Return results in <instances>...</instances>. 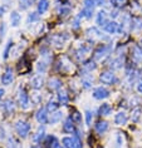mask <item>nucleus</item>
Here are the masks:
<instances>
[{
  "label": "nucleus",
  "instance_id": "obj_1",
  "mask_svg": "<svg viewBox=\"0 0 142 148\" xmlns=\"http://www.w3.org/2000/svg\"><path fill=\"white\" fill-rule=\"evenodd\" d=\"M14 128H15V132L18 133V136L21 137V138H25V137L29 134V132H30L32 125L27 121L19 119V121L15 122V124H14Z\"/></svg>",
  "mask_w": 142,
  "mask_h": 148
},
{
  "label": "nucleus",
  "instance_id": "obj_2",
  "mask_svg": "<svg viewBox=\"0 0 142 148\" xmlns=\"http://www.w3.org/2000/svg\"><path fill=\"white\" fill-rule=\"evenodd\" d=\"M99 80L102 82V84L112 86V84L117 83V77H116V74H114L113 72H110V70H107V72L101 73V75H99Z\"/></svg>",
  "mask_w": 142,
  "mask_h": 148
},
{
  "label": "nucleus",
  "instance_id": "obj_3",
  "mask_svg": "<svg viewBox=\"0 0 142 148\" xmlns=\"http://www.w3.org/2000/svg\"><path fill=\"white\" fill-rule=\"evenodd\" d=\"M18 103L23 109H28L30 107V98L24 89H19L18 92Z\"/></svg>",
  "mask_w": 142,
  "mask_h": 148
},
{
  "label": "nucleus",
  "instance_id": "obj_4",
  "mask_svg": "<svg viewBox=\"0 0 142 148\" xmlns=\"http://www.w3.org/2000/svg\"><path fill=\"white\" fill-rule=\"evenodd\" d=\"M93 98L94 99H98V101H102V99H106L110 97V90L107 89V88H104V87H97L93 89Z\"/></svg>",
  "mask_w": 142,
  "mask_h": 148
},
{
  "label": "nucleus",
  "instance_id": "obj_5",
  "mask_svg": "<svg viewBox=\"0 0 142 148\" xmlns=\"http://www.w3.org/2000/svg\"><path fill=\"white\" fill-rule=\"evenodd\" d=\"M111 51V47L110 45H104L102 44L98 49L94 51V60H102L103 58H106Z\"/></svg>",
  "mask_w": 142,
  "mask_h": 148
},
{
  "label": "nucleus",
  "instance_id": "obj_6",
  "mask_svg": "<svg viewBox=\"0 0 142 148\" xmlns=\"http://www.w3.org/2000/svg\"><path fill=\"white\" fill-rule=\"evenodd\" d=\"M47 112H48L47 108H39L38 110H37L35 118H37V121H38L40 124H47V123H49V118H48Z\"/></svg>",
  "mask_w": 142,
  "mask_h": 148
},
{
  "label": "nucleus",
  "instance_id": "obj_7",
  "mask_svg": "<svg viewBox=\"0 0 142 148\" xmlns=\"http://www.w3.org/2000/svg\"><path fill=\"white\" fill-rule=\"evenodd\" d=\"M13 80H14V74H13L12 68H6L5 72L1 75V83L4 86H10L13 83Z\"/></svg>",
  "mask_w": 142,
  "mask_h": 148
},
{
  "label": "nucleus",
  "instance_id": "obj_8",
  "mask_svg": "<svg viewBox=\"0 0 142 148\" xmlns=\"http://www.w3.org/2000/svg\"><path fill=\"white\" fill-rule=\"evenodd\" d=\"M3 110H4V113L6 116H10V114H13L15 112V104H14V102L12 99H6V101L3 103Z\"/></svg>",
  "mask_w": 142,
  "mask_h": 148
},
{
  "label": "nucleus",
  "instance_id": "obj_9",
  "mask_svg": "<svg viewBox=\"0 0 142 148\" xmlns=\"http://www.w3.org/2000/svg\"><path fill=\"white\" fill-rule=\"evenodd\" d=\"M44 134H45V127H44V124H42V125H39V127H38L35 134L33 136V142H34L35 144L39 143V142H42V139L44 138Z\"/></svg>",
  "mask_w": 142,
  "mask_h": 148
},
{
  "label": "nucleus",
  "instance_id": "obj_10",
  "mask_svg": "<svg viewBox=\"0 0 142 148\" xmlns=\"http://www.w3.org/2000/svg\"><path fill=\"white\" fill-rule=\"evenodd\" d=\"M103 30L108 33V34H116V33L119 32V28H118V24L116 21H108V23L103 27Z\"/></svg>",
  "mask_w": 142,
  "mask_h": 148
},
{
  "label": "nucleus",
  "instance_id": "obj_11",
  "mask_svg": "<svg viewBox=\"0 0 142 148\" xmlns=\"http://www.w3.org/2000/svg\"><path fill=\"white\" fill-rule=\"evenodd\" d=\"M96 23L98 27H104L108 20H107V13L104 12V10H101V12H98V14H97V18H96Z\"/></svg>",
  "mask_w": 142,
  "mask_h": 148
},
{
  "label": "nucleus",
  "instance_id": "obj_12",
  "mask_svg": "<svg viewBox=\"0 0 142 148\" xmlns=\"http://www.w3.org/2000/svg\"><path fill=\"white\" fill-rule=\"evenodd\" d=\"M48 9H49V0H39L37 4V12L42 15L48 12Z\"/></svg>",
  "mask_w": 142,
  "mask_h": 148
},
{
  "label": "nucleus",
  "instance_id": "obj_13",
  "mask_svg": "<svg viewBox=\"0 0 142 148\" xmlns=\"http://www.w3.org/2000/svg\"><path fill=\"white\" fill-rule=\"evenodd\" d=\"M32 87L34 88L35 90H39V89H42L43 86H44V78L42 75H35L34 78L32 79Z\"/></svg>",
  "mask_w": 142,
  "mask_h": 148
},
{
  "label": "nucleus",
  "instance_id": "obj_14",
  "mask_svg": "<svg viewBox=\"0 0 142 148\" xmlns=\"http://www.w3.org/2000/svg\"><path fill=\"white\" fill-rule=\"evenodd\" d=\"M128 121V117L125 112H118L117 114L114 116V123L117 125H125Z\"/></svg>",
  "mask_w": 142,
  "mask_h": 148
},
{
  "label": "nucleus",
  "instance_id": "obj_15",
  "mask_svg": "<svg viewBox=\"0 0 142 148\" xmlns=\"http://www.w3.org/2000/svg\"><path fill=\"white\" fill-rule=\"evenodd\" d=\"M98 113H99V116H103V117L110 116L112 113V106L110 103H103V104H101V107L98 108Z\"/></svg>",
  "mask_w": 142,
  "mask_h": 148
},
{
  "label": "nucleus",
  "instance_id": "obj_16",
  "mask_svg": "<svg viewBox=\"0 0 142 148\" xmlns=\"http://www.w3.org/2000/svg\"><path fill=\"white\" fill-rule=\"evenodd\" d=\"M62 144L64 148H77V143L74 137H64L62 139Z\"/></svg>",
  "mask_w": 142,
  "mask_h": 148
},
{
  "label": "nucleus",
  "instance_id": "obj_17",
  "mask_svg": "<svg viewBox=\"0 0 142 148\" xmlns=\"http://www.w3.org/2000/svg\"><path fill=\"white\" fill-rule=\"evenodd\" d=\"M74 122L72 121V118H67L63 123V132L64 133H73L74 132Z\"/></svg>",
  "mask_w": 142,
  "mask_h": 148
},
{
  "label": "nucleus",
  "instance_id": "obj_18",
  "mask_svg": "<svg viewBox=\"0 0 142 148\" xmlns=\"http://www.w3.org/2000/svg\"><path fill=\"white\" fill-rule=\"evenodd\" d=\"M108 122L106 121H99L98 123L96 124V132L98 133V134H103V133H106L108 131Z\"/></svg>",
  "mask_w": 142,
  "mask_h": 148
},
{
  "label": "nucleus",
  "instance_id": "obj_19",
  "mask_svg": "<svg viewBox=\"0 0 142 148\" xmlns=\"http://www.w3.org/2000/svg\"><path fill=\"white\" fill-rule=\"evenodd\" d=\"M20 21H21L20 14L18 12H12V14H10V23H12V27H14V28L19 27Z\"/></svg>",
  "mask_w": 142,
  "mask_h": 148
},
{
  "label": "nucleus",
  "instance_id": "obj_20",
  "mask_svg": "<svg viewBox=\"0 0 142 148\" xmlns=\"http://www.w3.org/2000/svg\"><path fill=\"white\" fill-rule=\"evenodd\" d=\"M48 87H49L50 90H59L62 88V82L61 79L58 78H52L49 82H48Z\"/></svg>",
  "mask_w": 142,
  "mask_h": 148
},
{
  "label": "nucleus",
  "instance_id": "obj_21",
  "mask_svg": "<svg viewBox=\"0 0 142 148\" xmlns=\"http://www.w3.org/2000/svg\"><path fill=\"white\" fill-rule=\"evenodd\" d=\"M58 101H59V103H61L62 106H67L68 104V102H69V97H68V93H67L65 90H61L59 89V92H58Z\"/></svg>",
  "mask_w": 142,
  "mask_h": 148
},
{
  "label": "nucleus",
  "instance_id": "obj_22",
  "mask_svg": "<svg viewBox=\"0 0 142 148\" xmlns=\"http://www.w3.org/2000/svg\"><path fill=\"white\" fill-rule=\"evenodd\" d=\"M63 118V113L57 110V112H53L52 113V116L49 117V123L50 124H57L58 122H61Z\"/></svg>",
  "mask_w": 142,
  "mask_h": 148
},
{
  "label": "nucleus",
  "instance_id": "obj_23",
  "mask_svg": "<svg viewBox=\"0 0 142 148\" xmlns=\"http://www.w3.org/2000/svg\"><path fill=\"white\" fill-rule=\"evenodd\" d=\"M142 116V110L140 107H136V108H133L132 109V112H131V119H132V122H138L140 121V118Z\"/></svg>",
  "mask_w": 142,
  "mask_h": 148
},
{
  "label": "nucleus",
  "instance_id": "obj_24",
  "mask_svg": "<svg viewBox=\"0 0 142 148\" xmlns=\"http://www.w3.org/2000/svg\"><path fill=\"white\" fill-rule=\"evenodd\" d=\"M45 143H47L48 148H57L59 146L57 137H54V136H49V137H48L47 140H45Z\"/></svg>",
  "mask_w": 142,
  "mask_h": 148
},
{
  "label": "nucleus",
  "instance_id": "obj_25",
  "mask_svg": "<svg viewBox=\"0 0 142 148\" xmlns=\"http://www.w3.org/2000/svg\"><path fill=\"white\" fill-rule=\"evenodd\" d=\"M47 69H48V60L42 59V60H39L37 63V70H38L39 73H45Z\"/></svg>",
  "mask_w": 142,
  "mask_h": 148
},
{
  "label": "nucleus",
  "instance_id": "obj_26",
  "mask_svg": "<svg viewBox=\"0 0 142 148\" xmlns=\"http://www.w3.org/2000/svg\"><path fill=\"white\" fill-rule=\"evenodd\" d=\"M122 65H123V59L121 57H118L116 59H112L110 66H111V69H119V68H122Z\"/></svg>",
  "mask_w": 142,
  "mask_h": 148
},
{
  "label": "nucleus",
  "instance_id": "obj_27",
  "mask_svg": "<svg viewBox=\"0 0 142 148\" xmlns=\"http://www.w3.org/2000/svg\"><path fill=\"white\" fill-rule=\"evenodd\" d=\"M97 68V64H96V62L94 60H88V62H85L84 64H83V69L85 70V72H92V70H94Z\"/></svg>",
  "mask_w": 142,
  "mask_h": 148
},
{
  "label": "nucleus",
  "instance_id": "obj_28",
  "mask_svg": "<svg viewBox=\"0 0 142 148\" xmlns=\"http://www.w3.org/2000/svg\"><path fill=\"white\" fill-rule=\"evenodd\" d=\"M132 57H133V59H134L136 62H141V60H142V48L134 47Z\"/></svg>",
  "mask_w": 142,
  "mask_h": 148
},
{
  "label": "nucleus",
  "instance_id": "obj_29",
  "mask_svg": "<svg viewBox=\"0 0 142 148\" xmlns=\"http://www.w3.org/2000/svg\"><path fill=\"white\" fill-rule=\"evenodd\" d=\"M34 3H35V0H19V6L21 10H25L29 6H32Z\"/></svg>",
  "mask_w": 142,
  "mask_h": 148
},
{
  "label": "nucleus",
  "instance_id": "obj_30",
  "mask_svg": "<svg viewBox=\"0 0 142 148\" xmlns=\"http://www.w3.org/2000/svg\"><path fill=\"white\" fill-rule=\"evenodd\" d=\"M12 48H13V40L9 39L8 43H6V45H5V48H4V51H3V58H4V59H8L9 51H10V49H12Z\"/></svg>",
  "mask_w": 142,
  "mask_h": 148
},
{
  "label": "nucleus",
  "instance_id": "obj_31",
  "mask_svg": "<svg viewBox=\"0 0 142 148\" xmlns=\"http://www.w3.org/2000/svg\"><path fill=\"white\" fill-rule=\"evenodd\" d=\"M58 107H59V104L55 101H49L48 102V104H47V110L48 112H57L58 110Z\"/></svg>",
  "mask_w": 142,
  "mask_h": 148
},
{
  "label": "nucleus",
  "instance_id": "obj_32",
  "mask_svg": "<svg viewBox=\"0 0 142 148\" xmlns=\"http://www.w3.org/2000/svg\"><path fill=\"white\" fill-rule=\"evenodd\" d=\"M87 34L88 35H91V36H93V38H102V35H101V33H99V30L97 28H89L88 30H87Z\"/></svg>",
  "mask_w": 142,
  "mask_h": 148
},
{
  "label": "nucleus",
  "instance_id": "obj_33",
  "mask_svg": "<svg viewBox=\"0 0 142 148\" xmlns=\"http://www.w3.org/2000/svg\"><path fill=\"white\" fill-rule=\"evenodd\" d=\"M39 15H40V14H39L38 12H37V13H30V14L28 15L27 23H28V24H30V23L33 24L34 21H38V20H39Z\"/></svg>",
  "mask_w": 142,
  "mask_h": 148
},
{
  "label": "nucleus",
  "instance_id": "obj_34",
  "mask_svg": "<svg viewBox=\"0 0 142 148\" xmlns=\"http://www.w3.org/2000/svg\"><path fill=\"white\" fill-rule=\"evenodd\" d=\"M131 28L137 29V30L142 29V19L141 18H134V19H132V25H131Z\"/></svg>",
  "mask_w": 142,
  "mask_h": 148
},
{
  "label": "nucleus",
  "instance_id": "obj_35",
  "mask_svg": "<svg viewBox=\"0 0 142 148\" xmlns=\"http://www.w3.org/2000/svg\"><path fill=\"white\" fill-rule=\"evenodd\" d=\"M82 86L85 89H89L93 86V78H82Z\"/></svg>",
  "mask_w": 142,
  "mask_h": 148
},
{
  "label": "nucleus",
  "instance_id": "obj_36",
  "mask_svg": "<svg viewBox=\"0 0 142 148\" xmlns=\"http://www.w3.org/2000/svg\"><path fill=\"white\" fill-rule=\"evenodd\" d=\"M70 118H72V121L74 122V123H81L82 122V114L78 112V110H74Z\"/></svg>",
  "mask_w": 142,
  "mask_h": 148
},
{
  "label": "nucleus",
  "instance_id": "obj_37",
  "mask_svg": "<svg viewBox=\"0 0 142 148\" xmlns=\"http://www.w3.org/2000/svg\"><path fill=\"white\" fill-rule=\"evenodd\" d=\"M83 14L84 18H87V19H91L92 15H93V9L92 8H83V10L81 12Z\"/></svg>",
  "mask_w": 142,
  "mask_h": 148
},
{
  "label": "nucleus",
  "instance_id": "obj_38",
  "mask_svg": "<svg viewBox=\"0 0 142 148\" xmlns=\"http://www.w3.org/2000/svg\"><path fill=\"white\" fill-rule=\"evenodd\" d=\"M112 3H113V6L116 9H121L122 6L127 4V0H112Z\"/></svg>",
  "mask_w": 142,
  "mask_h": 148
},
{
  "label": "nucleus",
  "instance_id": "obj_39",
  "mask_svg": "<svg viewBox=\"0 0 142 148\" xmlns=\"http://www.w3.org/2000/svg\"><path fill=\"white\" fill-rule=\"evenodd\" d=\"M116 146H117V148H121L123 146V136L121 133L116 134Z\"/></svg>",
  "mask_w": 142,
  "mask_h": 148
},
{
  "label": "nucleus",
  "instance_id": "obj_40",
  "mask_svg": "<svg viewBox=\"0 0 142 148\" xmlns=\"http://www.w3.org/2000/svg\"><path fill=\"white\" fill-rule=\"evenodd\" d=\"M92 121H93V113L91 110H85V123H87V125H91Z\"/></svg>",
  "mask_w": 142,
  "mask_h": 148
},
{
  "label": "nucleus",
  "instance_id": "obj_41",
  "mask_svg": "<svg viewBox=\"0 0 142 148\" xmlns=\"http://www.w3.org/2000/svg\"><path fill=\"white\" fill-rule=\"evenodd\" d=\"M58 13L61 14V15L65 16V15H68V14L70 13V8H68V6H62V8L58 10Z\"/></svg>",
  "mask_w": 142,
  "mask_h": 148
},
{
  "label": "nucleus",
  "instance_id": "obj_42",
  "mask_svg": "<svg viewBox=\"0 0 142 148\" xmlns=\"http://www.w3.org/2000/svg\"><path fill=\"white\" fill-rule=\"evenodd\" d=\"M32 101L35 103V104H39L40 101H42V97L38 94V93H34V94H32Z\"/></svg>",
  "mask_w": 142,
  "mask_h": 148
},
{
  "label": "nucleus",
  "instance_id": "obj_43",
  "mask_svg": "<svg viewBox=\"0 0 142 148\" xmlns=\"http://www.w3.org/2000/svg\"><path fill=\"white\" fill-rule=\"evenodd\" d=\"M84 8H92V9H94V1L93 0H84Z\"/></svg>",
  "mask_w": 142,
  "mask_h": 148
},
{
  "label": "nucleus",
  "instance_id": "obj_44",
  "mask_svg": "<svg viewBox=\"0 0 142 148\" xmlns=\"http://www.w3.org/2000/svg\"><path fill=\"white\" fill-rule=\"evenodd\" d=\"M8 148H17V143L15 140H14V138H9L8 139V146H6Z\"/></svg>",
  "mask_w": 142,
  "mask_h": 148
},
{
  "label": "nucleus",
  "instance_id": "obj_45",
  "mask_svg": "<svg viewBox=\"0 0 142 148\" xmlns=\"http://www.w3.org/2000/svg\"><path fill=\"white\" fill-rule=\"evenodd\" d=\"M5 129H4V127H1V125H0V139H4L5 138Z\"/></svg>",
  "mask_w": 142,
  "mask_h": 148
},
{
  "label": "nucleus",
  "instance_id": "obj_46",
  "mask_svg": "<svg viewBox=\"0 0 142 148\" xmlns=\"http://www.w3.org/2000/svg\"><path fill=\"white\" fill-rule=\"evenodd\" d=\"M6 10H8V6H6V5H1V6H0V16H1L3 14L6 12Z\"/></svg>",
  "mask_w": 142,
  "mask_h": 148
},
{
  "label": "nucleus",
  "instance_id": "obj_47",
  "mask_svg": "<svg viewBox=\"0 0 142 148\" xmlns=\"http://www.w3.org/2000/svg\"><path fill=\"white\" fill-rule=\"evenodd\" d=\"M137 92H138V93H141L142 94V80H140V82H138L137 83Z\"/></svg>",
  "mask_w": 142,
  "mask_h": 148
},
{
  "label": "nucleus",
  "instance_id": "obj_48",
  "mask_svg": "<svg viewBox=\"0 0 142 148\" xmlns=\"http://www.w3.org/2000/svg\"><path fill=\"white\" fill-rule=\"evenodd\" d=\"M78 27H79V18H77V19L74 20V23H73V28L74 29H77Z\"/></svg>",
  "mask_w": 142,
  "mask_h": 148
},
{
  "label": "nucleus",
  "instance_id": "obj_49",
  "mask_svg": "<svg viewBox=\"0 0 142 148\" xmlns=\"http://www.w3.org/2000/svg\"><path fill=\"white\" fill-rule=\"evenodd\" d=\"M111 16L117 18L118 16V9H116V10H113V12H111Z\"/></svg>",
  "mask_w": 142,
  "mask_h": 148
},
{
  "label": "nucleus",
  "instance_id": "obj_50",
  "mask_svg": "<svg viewBox=\"0 0 142 148\" xmlns=\"http://www.w3.org/2000/svg\"><path fill=\"white\" fill-rule=\"evenodd\" d=\"M5 93V90L3 89V88H0V101H1V98H3V95H4Z\"/></svg>",
  "mask_w": 142,
  "mask_h": 148
},
{
  "label": "nucleus",
  "instance_id": "obj_51",
  "mask_svg": "<svg viewBox=\"0 0 142 148\" xmlns=\"http://www.w3.org/2000/svg\"><path fill=\"white\" fill-rule=\"evenodd\" d=\"M30 148H42L39 144H34V146H30Z\"/></svg>",
  "mask_w": 142,
  "mask_h": 148
},
{
  "label": "nucleus",
  "instance_id": "obj_52",
  "mask_svg": "<svg viewBox=\"0 0 142 148\" xmlns=\"http://www.w3.org/2000/svg\"><path fill=\"white\" fill-rule=\"evenodd\" d=\"M57 148H64V147H63V146H61V144H59V146H58Z\"/></svg>",
  "mask_w": 142,
  "mask_h": 148
},
{
  "label": "nucleus",
  "instance_id": "obj_53",
  "mask_svg": "<svg viewBox=\"0 0 142 148\" xmlns=\"http://www.w3.org/2000/svg\"><path fill=\"white\" fill-rule=\"evenodd\" d=\"M140 47L142 48V39H141V42H140Z\"/></svg>",
  "mask_w": 142,
  "mask_h": 148
},
{
  "label": "nucleus",
  "instance_id": "obj_54",
  "mask_svg": "<svg viewBox=\"0 0 142 148\" xmlns=\"http://www.w3.org/2000/svg\"><path fill=\"white\" fill-rule=\"evenodd\" d=\"M97 1H102V0H97Z\"/></svg>",
  "mask_w": 142,
  "mask_h": 148
}]
</instances>
